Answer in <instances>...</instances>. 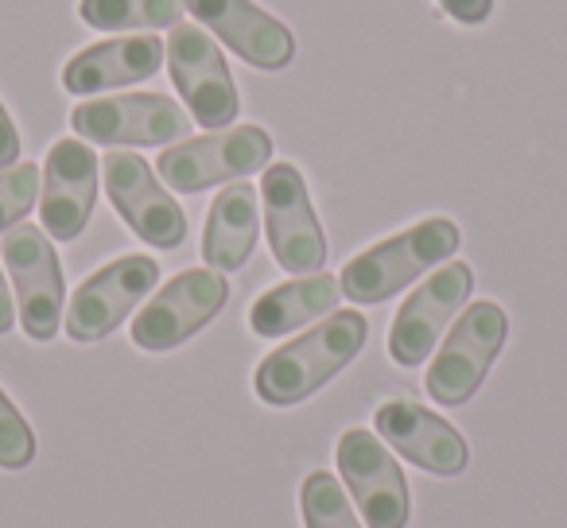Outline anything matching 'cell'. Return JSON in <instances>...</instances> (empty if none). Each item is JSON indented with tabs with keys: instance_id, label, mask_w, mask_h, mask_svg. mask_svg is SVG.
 <instances>
[{
	"instance_id": "52a82bcc",
	"label": "cell",
	"mask_w": 567,
	"mask_h": 528,
	"mask_svg": "<svg viewBox=\"0 0 567 528\" xmlns=\"http://www.w3.org/2000/svg\"><path fill=\"white\" fill-rule=\"evenodd\" d=\"M164 63L195 125L210 128V133L234 125L241 97H237L234 74H229L218 40L206 28L175 24L164 43Z\"/></svg>"
},
{
	"instance_id": "ffe728a7",
	"label": "cell",
	"mask_w": 567,
	"mask_h": 528,
	"mask_svg": "<svg viewBox=\"0 0 567 528\" xmlns=\"http://www.w3.org/2000/svg\"><path fill=\"white\" fill-rule=\"evenodd\" d=\"M79 17L94 32H159L179 24L183 0H79Z\"/></svg>"
},
{
	"instance_id": "7402d4cb",
	"label": "cell",
	"mask_w": 567,
	"mask_h": 528,
	"mask_svg": "<svg viewBox=\"0 0 567 528\" xmlns=\"http://www.w3.org/2000/svg\"><path fill=\"white\" fill-rule=\"evenodd\" d=\"M43 187V172L35 164H12L0 172V234L24 221Z\"/></svg>"
},
{
	"instance_id": "d4e9b609",
	"label": "cell",
	"mask_w": 567,
	"mask_h": 528,
	"mask_svg": "<svg viewBox=\"0 0 567 528\" xmlns=\"http://www.w3.org/2000/svg\"><path fill=\"white\" fill-rule=\"evenodd\" d=\"M12 164H20V133H17V121L9 117V110L0 102V172Z\"/></svg>"
},
{
	"instance_id": "ac0fdd59",
	"label": "cell",
	"mask_w": 567,
	"mask_h": 528,
	"mask_svg": "<svg viewBox=\"0 0 567 528\" xmlns=\"http://www.w3.org/2000/svg\"><path fill=\"white\" fill-rule=\"evenodd\" d=\"M260 234V190L252 183H226L214 195L203 226V260L214 272H237L257 249Z\"/></svg>"
},
{
	"instance_id": "ba28073f",
	"label": "cell",
	"mask_w": 567,
	"mask_h": 528,
	"mask_svg": "<svg viewBox=\"0 0 567 528\" xmlns=\"http://www.w3.org/2000/svg\"><path fill=\"white\" fill-rule=\"evenodd\" d=\"M229 300V280L226 272L214 269H183L136 311L133 342L148 354H164V350L183 346L187 339H195Z\"/></svg>"
},
{
	"instance_id": "277c9868",
	"label": "cell",
	"mask_w": 567,
	"mask_h": 528,
	"mask_svg": "<svg viewBox=\"0 0 567 528\" xmlns=\"http://www.w3.org/2000/svg\"><path fill=\"white\" fill-rule=\"evenodd\" d=\"M272 159V136L260 125H229L206 136H187L175 148L159 152V183L179 195H198L218 183H237L252 172H265Z\"/></svg>"
},
{
	"instance_id": "30bf717a",
	"label": "cell",
	"mask_w": 567,
	"mask_h": 528,
	"mask_svg": "<svg viewBox=\"0 0 567 528\" xmlns=\"http://www.w3.org/2000/svg\"><path fill=\"white\" fill-rule=\"evenodd\" d=\"M71 128L82 141L113 148H159L190 136V113L164 94H117L90 97L74 105Z\"/></svg>"
},
{
	"instance_id": "2e32d148",
	"label": "cell",
	"mask_w": 567,
	"mask_h": 528,
	"mask_svg": "<svg viewBox=\"0 0 567 528\" xmlns=\"http://www.w3.org/2000/svg\"><path fill=\"white\" fill-rule=\"evenodd\" d=\"M183 9L218 35L234 55L257 71H284L296 59V35L288 24L265 12L252 0H183Z\"/></svg>"
},
{
	"instance_id": "d6986e66",
	"label": "cell",
	"mask_w": 567,
	"mask_h": 528,
	"mask_svg": "<svg viewBox=\"0 0 567 528\" xmlns=\"http://www.w3.org/2000/svg\"><path fill=\"white\" fill-rule=\"evenodd\" d=\"M339 296L342 284L331 272H311V277L276 284L249 308V331L260 339H284V334L331 315L339 308Z\"/></svg>"
},
{
	"instance_id": "7c38bea8",
	"label": "cell",
	"mask_w": 567,
	"mask_h": 528,
	"mask_svg": "<svg viewBox=\"0 0 567 528\" xmlns=\"http://www.w3.org/2000/svg\"><path fill=\"white\" fill-rule=\"evenodd\" d=\"M339 458L342 482L354 497L358 513L370 528H409L412 520V494L401 474V463L393 451L373 435L370 427H347L339 435Z\"/></svg>"
},
{
	"instance_id": "5bb4252c",
	"label": "cell",
	"mask_w": 567,
	"mask_h": 528,
	"mask_svg": "<svg viewBox=\"0 0 567 528\" xmlns=\"http://www.w3.org/2000/svg\"><path fill=\"white\" fill-rule=\"evenodd\" d=\"M97 203V152L79 136L51 144L43 159L40 226L55 241H74L90 226Z\"/></svg>"
},
{
	"instance_id": "9a60e30c",
	"label": "cell",
	"mask_w": 567,
	"mask_h": 528,
	"mask_svg": "<svg viewBox=\"0 0 567 528\" xmlns=\"http://www.w3.org/2000/svg\"><path fill=\"white\" fill-rule=\"evenodd\" d=\"M373 427L378 435L396 451L401 458H409L412 466L427 474H440V478H455V474L466 470L471 463V447L458 435L455 424L440 416V412L424 408L416 401H385L373 412Z\"/></svg>"
},
{
	"instance_id": "6da1fadb",
	"label": "cell",
	"mask_w": 567,
	"mask_h": 528,
	"mask_svg": "<svg viewBox=\"0 0 567 528\" xmlns=\"http://www.w3.org/2000/svg\"><path fill=\"white\" fill-rule=\"evenodd\" d=\"M365 334H370V323L362 311H331L308 334L272 350L257 365L252 389L272 408H292V404L308 401L311 393H319L327 381L339 377L362 354Z\"/></svg>"
},
{
	"instance_id": "4fadbf2b",
	"label": "cell",
	"mask_w": 567,
	"mask_h": 528,
	"mask_svg": "<svg viewBox=\"0 0 567 528\" xmlns=\"http://www.w3.org/2000/svg\"><path fill=\"white\" fill-rule=\"evenodd\" d=\"M471 292H474L471 265H463V260L440 265L393 315V327H389V358L396 365H404V370L424 365L427 354L435 350V342H440V334L451 327V319L466 308Z\"/></svg>"
},
{
	"instance_id": "8fae6325",
	"label": "cell",
	"mask_w": 567,
	"mask_h": 528,
	"mask_svg": "<svg viewBox=\"0 0 567 528\" xmlns=\"http://www.w3.org/2000/svg\"><path fill=\"white\" fill-rule=\"evenodd\" d=\"M102 179L113 210L152 249H179L187 241V214L156 179V167L136 152H105Z\"/></svg>"
},
{
	"instance_id": "cb8c5ba5",
	"label": "cell",
	"mask_w": 567,
	"mask_h": 528,
	"mask_svg": "<svg viewBox=\"0 0 567 528\" xmlns=\"http://www.w3.org/2000/svg\"><path fill=\"white\" fill-rule=\"evenodd\" d=\"M435 4L458 24H486L494 17V0H435Z\"/></svg>"
},
{
	"instance_id": "603a6c76",
	"label": "cell",
	"mask_w": 567,
	"mask_h": 528,
	"mask_svg": "<svg viewBox=\"0 0 567 528\" xmlns=\"http://www.w3.org/2000/svg\"><path fill=\"white\" fill-rule=\"evenodd\" d=\"M32 458H35V432L20 416L17 404L4 396V389H0V466L4 470H24V466H32Z\"/></svg>"
},
{
	"instance_id": "9c48e42d",
	"label": "cell",
	"mask_w": 567,
	"mask_h": 528,
	"mask_svg": "<svg viewBox=\"0 0 567 528\" xmlns=\"http://www.w3.org/2000/svg\"><path fill=\"white\" fill-rule=\"evenodd\" d=\"M159 284V265L144 252H128L97 272H90L79 288H74L71 303L63 311L66 339L74 342H102L113 334Z\"/></svg>"
},
{
	"instance_id": "484cf974",
	"label": "cell",
	"mask_w": 567,
	"mask_h": 528,
	"mask_svg": "<svg viewBox=\"0 0 567 528\" xmlns=\"http://www.w3.org/2000/svg\"><path fill=\"white\" fill-rule=\"evenodd\" d=\"M17 327V300L9 292V280H4V269H0V334H9Z\"/></svg>"
},
{
	"instance_id": "3957f363",
	"label": "cell",
	"mask_w": 567,
	"mask_h": 528,
	"mask_svg": "<svg viewBox=\"0 0 567 528\" xmlns=\"http://www.w3.org/2000/svg\"><path fill=\"white\" fill-rule=\"evenodd\" d=\"M505 339H509V315L502 311V303L494 300H474L458 311L455 327L443 339L435 362L427 365L424 389L432 401H440L443 408H458L466 404L486 381L494 358L502 354Z\"/></svg>"
},
{
	"instance_id": "8992f818",
	"label": "cell",
	"mask_w": 567,
	"mask_h": 528,
	"mask_svg": "<svg viewBox=\"0 0 567 528\" xmlns=\"http://www.w3.org/2000/svg\"><path fill=\"white\" fill-rule=\"evenodd\" d=\"M260 214H265L268 249H272L276 265L284 272H296V277L323 272L327 237L300 167L288 164V159L265 167V175H260Z\"/></svg>"
},
{
	"instance_id": "5b68a950",
	"label": "cell",
	"mask_w": 567,
	"mask_h": 528,
	"mask_svg": "<svg viewBox=\"0 0 567 528\" xmlns=\"http://www.w3.org/2000/svg\"><path fill=\"white\" fill-rule=\"evenodd\" d=\"M0 237H4L0 257H4L12 292H17L20 327L32 342H51L63 331L66 311V284L55 245L43 234V226H32V221H20Z\"/></svg>"
},
{
	"instance_id": "44dd1931",
	"label": "cell",
	"mask_w": 567,
	"mask_h": 528,
	"mask_svg": "<svg viewBox=\"0 0 567 528\" xmlns=\"http://www.w3.org/2000/svg\"><path fill=\"white\" fill-rule=\"evenodd\" d=\"M300 509H303V528H362L342 482L327 470H311L303 478Z\"/></svg>"
},
{
	"instance_id": "7a4b0ae2",
	"label": "cell",
	"mask_w": 567,
	"mask_h": 528,
	"mask_svg": "<svg viewBox=\"0 0 567 528\" xmlns=\"http://www.w3.org/2000/svg\"><path fill=\"white\" fill-rule=\"evenodd\" d=\"M458 245H463V234L455 221L424 218L350 257L339 272V284L350 303H385L396 292H404L412 280L455 257Z\"/></svg>"
},
{
	"instance_id": "e0dca14e",
	"label": "cell",
	"mask_w": 567,
	"mask_h": 528,
	"mask_svg": "<svg viewBox=\"0 0 567 528\" xmlns=\"http://www.w3.org/2000/svg\"><path fill=\"white\" fill-rule=\"evenodd\" d=\"M159 63H164L159 35H117V40H105L79 51L63 66V86L66 94L94 97L105 94V90L136 86V82L152 79L159 71Z\"/></svg>"
}]
</instances>
